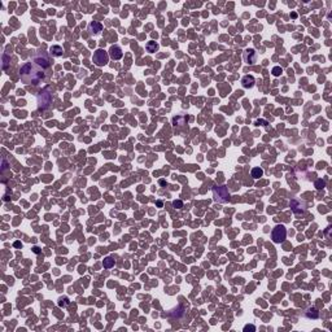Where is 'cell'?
Wrapping results in <instances>:
<instances>
[{"instance_id": "obj_1", "label": "cell", "mask_w": 332, "mask_h": 332, "mask_svg": "<svg viewBox=\"0 0 332 332\" xmlns=\"http://www.w3.org/2000/svg\"><path fill=\"white\" fill-rule=\"evenodd\" d=\"M20 75H21L22 82L26 84H38L40 81L44 79V77H46L44 70H43L42 68L36 66L33 61L26 62L21 68Z\"/></svg>"}, {"instance_id": "obj_2", "label": "cell", "mask_w": 332, "mask_h": 332, "mask_svg": "<svg viewBox=\"0 0 332 332\" xmlns=\"http://www.w3.org/2000/svg\"><path fill=\"white\" fill-rule=\"evenodd\" d=\"M36 101H38V108H39L40 110H44L47 108H49V105L52 104V92H51L49 86H47L46 88H43L42 91L38 93Z\"/></svg>"}, {"instance_id": "obj_3", "label": "cell", "mask_w": 332, "mask_h": 332, "mask_svg": "<svg viewBox=\"0 0 332 332\" xmlns=\"http://www.w3.org/2000/svg\"><path fill=\"white\" fill-rule=\"evenodd\" d=\"M213 196L214 200L221 204H225L230 200V192L226 186H214L213 187Z\"/></svg>"}, {"instance_id": "obj_4", "label": "cell", "mask_w": 332, "mask_h": 332, "mask_svg": "<svg viewBox=\"0 0 332 332\" xmlns=\"http://www.w3.org/2000/svg\"><path fill=\"white\" fill-rule=\"evenodd\" d=\"M31 61L35 64L36 66H39L42 68L43 70L47 68H49L51 65V61H49V57H48V55H47L46 52H43V51H36V53L34 55V57L31 58Z\"/></svg>"}, {"instance_id": "obj_5", "label": "cell", "mask_w": 332, "mask_h": 332, "mask_svg": "<svg viewBox=\"0 0 332 332\" xmlns=\"http://www.w3.org/2000/svg\"><path fill=\"white\" fill-rule=\"evenodd\" d=\"M286 238H287V230H286V227H284V225H277L273 228V231H271V239H273L275 244L283 243V241L286 240Z\"/></svg>"}, {"instance_id": "obj_6", "label": "cell", "mask_w": 332, "mask_h": 332, "mask_svg": "<svg viewBox=\"0 0 332 332\" xmlns=\"http://www.w3.org/2000/svg\"><path fill=\"white\" fill-rule=\"evenodd\" d=\"M92 61L96 64L97 66H103V65H106L108 61H109V55H108L104 49L99 48L96 49V52L93 53V57H92Z\"/></svg>"}, {"instance_id": "obj_7", "label": "cell", "mask_w": 332, "mask_h": 332, "mask_svg": "<svg viewBox=\"0 0 332 332\" xmlns=\"http://www.w3.org/2000/svg\"><path fill=\"white\" fill-rule=\"evenodd\" d=\"M289 206H291V209L293 210V213H295V214H302L305 210H306L305 202L301 201L300 199H293V200H291Z\"/></svg>"}, {"instance_id": "obj_8", "label": "cell", "mask_w": 332, "mask_h": 332, "mask_svg": "<svg viewBox=\"0 0 332 332\" xmlns=\"http://www.w3.org/2000/svg\"><path fill=\"white\" fill-rule=\"evenodd\" d=\"M257 52L253 48H248L245 49L244 52V61L248 64V65H254L257 62Z\"/></svg>"}, {"instance_id": "obj_9", "label": "cell", "mask_w": 332, "mask_h": 332, "mask_svg": "<svg viewBox=\"0 0 332 332\" xmlns=\"http://www.w3.org/2000/svg\"><path fill=\"white\" fill-rule=\"evenodd\" d=\"M122 56H123V52H122V49H121L119 46L114 44L109 48V57L112 60H119V58H122Z\"/></svg>"}, {"instance_id": "obj_10", "label": "cell", "mask_w": 332, "mask_h": 332, "mask_svg": "<svg viewBox=\"0 0 332 332\" xmlns=\"http://www.w3.org/2000/svg\"><path fill=\"white\" fill-rule=\"evenodd\" d=\"M254 83H256V79H254L253 75H244L243 79H241V84H243L244 88H252Z\"/></svg>"}, {"instance_id": "obj_11", "label": "cell", "mask_w": 332, "mask_h": 332, "mask_svg": "<svg viewBox=\"0 0 332 332\" xmlns=\"http://www.w3.org/2000/svg\"><path fill=\"white\" fill-rule=\"evenodd\" d=\"M103 30V25L100 22H97V21H92V22H90L88 25V31L93 34V35H96V34H99Z\"/></svg>"}, {"instance_id": "obj_12", "label": "cell", "mask_w": 332, "mask_h": 332, "mask_svg": "<svg viewBox=\"0 0 332 332\" xmlns=\"http://www.w3.org/2000/svg\"><path fill=\"white\" fill-rule=\"evenodd\" d=\"M49 53L52 55L53 57H60V56H62L64 49H62V47H60V46H52L49 48Z\"/></svg>"}, {"instance_id": "obj_13", "label": "cell", "mask_w": 332, "mask_h": 332, "mask_svg": "<svg viewBox=\"0 0 332 332\" xmlns=\"http://www.w3.org/2000/svg\"><path fill=\"white\" fill-rule=\"evenodd\" d=\"M305 317L309 318V319H317V318L319 317V311H318L315 308H309V309L305 311Z\"/></svg>"}, {"instance_id": "obj_14", "label": "cell", "mask_w": 332, "mask_h": 332, "mask_svg": "<svg viewBox=\"0 0 332 332\" xmlns=\"http://www.w3.org/2000/svg\"><path fill=\"white\" fill-rule=\"evenodd\" d=\"M145 48L148 52H156V51L158 49V44L156 42H153V40H150L147 43V46H145Z\"/></svg>"}, {"instance_id": "obj_15", "label": "cell", "mask_w": 332, "mask_h": 332, "mask_svg": "<svg viewBox=\"0 0 332 332\" xmlns=\"http://www.w3.org/2000/svg\"><path fill=\"white\" fill-rule=\"evenodd\" d=\"M251 174H252V176L254 179H258V178H261V176L264 175V170H262L261 167H253Z\"/></svg>"}, {"instance_id": "obj_16", "label": "cell", "mask_w": 332, "mask_h": 332, "mask_svg": "<svg viewBox=\"0 0 332 332\" xmlns=\"http://www.w3.org/2000/svg\"><path fill=\"white\" fill-rule=\"evenodd\" d=\"M103 266H104V269H112V267L114 266V260H113V258H110V257L104 258V261H103Z\"/></svg>"}, {"instance_id": "obj_17", "label": "cell", "mask_w": 332, "mask_h": 332, "mask_svg": "<svg viewBox=\"0 0 332 332\" xmlns=\"http://www.w3.org/2000/svg\"><path fill=\"white\" fill-rule=\"evenodd\" d=\"M314 186H315V188L317 189H319V191H321V189H323L326 187V182L323 179H317L315 180V183H314Z\"/></svg>"}, {"instance_id": "obj_18", "label": "cell", "mask_w": 332, "mask_h": 332, "mask_svg": "<svg viewBox=\"0 0 332 332\" xmlns=\"http://www.w3.org/2000/svg\"><path fill=\"white\" fill-rule=\"evenodd\" d=\"M271 73H273V75H274V77H279V75L283 73V69L280 68V66H274V68H273V70H271Z\"/></svg>"}, {"instance_id": "obj_19", "label": "cell", "mask_w": 332, "mask_h": 332, "mask_svg": "<svg viewBox=\"0 0 332 332\" xmlns=\"http://www.w3.org/2000/svg\"><path fill=\"white\" fill-rule=\"evenodd\" d=\"M68 304H69V299H68V297H61V299L58 300V306H61V308H62V306H66Z\"/></svg>"}, {"instance_id": "obj_20", "label": "cell", "mask_w": 332, "mask_h": 332, "mask_svg": "<svg viewBox=\"0 0 332 332\" xmlns=\"http://www.w3.org/2000/svg\"><path fill=\"white\" fill-rule=\"evenodd\" d=\"M173 206L176 209H182L183 208V201L182 200H175V201H173Z\"/></svg>"}, {"instance_id": "obj_21", "label": "cell", "mask_w": 332, "mask_h": 332, "mask_svg": "<svg viewBox=\"0 0 332 332\" xmlns=\"http://www.w3.org/2000/svg\"><path fill=\"white\" fill-rule=\"evenodd\" d=\"M248 331H252V332H254L256 331V327H254L253 324H247L244 327V332H248Z\"/></svg>"}, {"instance_id": "obj_22", "label": "cell", "mask_w": 332, "mask_h": 332, "mask_svg": "<svg viewBox=\"0 0 332 332\" xmlns=\"http://www.w3.org/2000/svg\"><path fill=\"white\" fill-rule=\"evenodd\" d=\"M7 64H8V55L4 53L3 55V69H7Z\"/></svg>"}, {"instance_id": "obj_23", "label": "cell", "mask_w": 332, "mask_h": 332, "mask_svg": "<svg viewBox=\"0 0 332 332\" xmlns=\"http://www.w3.org/2000/svg\"><path fill=\"white\" fill-rule=\"evenodd\" d=\"M262 125V126H267V125H269V122H267V121H265V119H258L257 121V125Z\"/></svg>"}, {"instance_id": "obj_24", "label": "cell", "mask_w": 332, "mask_h": 332, "mask_svg": "<svg viewBox=\"0 0 332 332\" xmlns=\"http://www.w3.org/2000/svg\"><path fill=\"white\" fill-rule=\"evenodd\" d=\"M33 252L36 253V254H39V253H40V249L38 248V247H34V248H33Z\"/></svg>"}, {"instance_id": "obj_25", "label": "cell", "mask_w": 332, "mask_h": 332, "mask_svg": "<svg viewBox=\"0 0 332 332\" xmlns=\"http://www.w3.org/2000/svg\"><path fill=\"white\" fill-rule=\"evenodd\" d=\"M13 245H14V247H16V248H21V247H22V244H21V243H20V241H16V243H14Z\"/></svg>"}, {"instance_id": "obj_26", "label": "cell", "mask_w": 332, "mask_h": 332, "mask_svg": "<svg viewBox=\"0 0 332 332\" xmlns=\"http://www.w3.org/2000/svg\"><path fill=\"white\" fill-rule=\"evenodd\" d=\"M291 17H292V18H297V13H296V12H292Z\"/></svg>"}, {"instance_id": "obj_27", "label": "cell", "mask_w": 332, "mask_h": 332, "mask_svg": "<svg viewBox=\"0 0 332 332\" xmlns=\"http://www.w3.org/2000/svg\"><path fill=\"white\" fill-rule=\"evenodd\" d=\"M156 204H157V206H160V208H161V206H162V201H157Z\"/></svg>"}]
</instances>
